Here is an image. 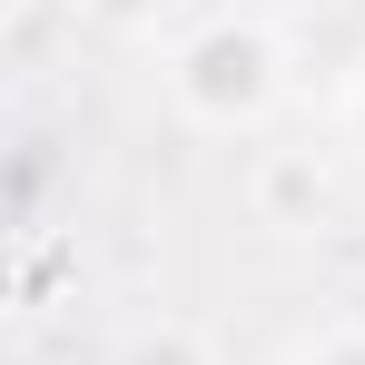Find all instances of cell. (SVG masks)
<instances>
[{
	"mask_svg": "<svg viewBox=\"0 0 365 365\" xmlns=\"http://www.w3.org/2000/svg\"><path fill=\"white\" fill-rule=\"evenodd\" d=\"M109 365H217V346L197 326H178V316H158V326H128L109 346Z\"/></svg>",
	"mask_w": 365,
	"mask_h": 365,
	"instance_id": "7a4b0ae2",
	"label": "cell"
},
{
	"mask_svg": "<svg viewBox=\"0 0 365 365\" xmlns=\"http://www.w3.org/2000/svg\"><path fill=\"white\" fill-rule=\"evenodd\" d=\"M277 99H287V40H277L267 20H247V10L197 20L178 50H168V109H178L187 128H207V138L267 128Z\"/></svg>",
	"mask_w": 365,
	"mask_h": 365,
	"instance_id": "6da1fadb",
	"label": "cell"
},
{
	"mask_svg": "<svg viewBox=\"0 0 365 365\" xmlns=\"http://www.w3.org/2000/svg\"><path fill=\"white\" fill-rule=\"evenodd\" d=\"M287 365H365V326H326V336H306Z\"/></svg>",
	"mask_w": 365,
	"mask_h": 365,
	"instance_id": "3957f363",
	"label": "cell"
},
{
	"mask_svg": "<svg viewBox=\"0 0 365 365\" xmlns=\"http://www.w3.org/2000/svg\"><path fill=\"white\" fill-rule=\"evenodd\" d=\"M346 138H356V148H365V50H356V60H346Z\"/></svg>",
	"mask_w": 365,
	"mask_h": 365,
	"instance_id": "277c9868",
	"label": "cell"
}]
</instances>
